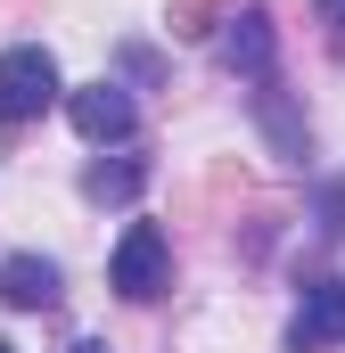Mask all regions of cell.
Instances as JSON below:
<instances>
[{"label": "cell", "instance_id": "obj_1", "mask_svg": "<svg viewBox=\"0 0 345 353\" xmlns=\"http://www.w3.org/2000/svg\"><path fill=\"white\" fill-rule=\"evenodd\" d=\"M132 304H148V296H165L172 288V247H165V230L157 222H132L124 239H115V271H107Z\"/></svg>", "mask_w": 345, "mask_h": 353}, {"label": "cell", "instance_id": "obj_2", "mask_svg": "<svg viewBox=\"0 0 345 353\" xmlns=\"http://www.w3.org/2000/svg\"><path fill=\"white\" fill-rule=\"evenodd\" d=\"M50 99H58V58H50V50L25 41V50L0 58V123H33Z\"/></svg>", "mask_w": 345, "mask_h": 353}, {"label": "cell", "instance_id": "obj_3", "mask_svg": "<svg viewBox=\"0 0 345 353\" xmlns=\"http://www.w3.org/2000/svg\"><path fill=\"white\" fill-rule=\"evenodd\" d=\"M288 345H296V353L345 345V288H337V279H313V288H304V312H296Z\"/></svg>", "mask_w": 345, "mask_h": 353}, {"label": "cell", "instance_id": "obj_4", "mask_svg": "<svg viewBox=\"0 0 345 353\" xmlns=\"http://www.w3.org/2000/svg\"><path fill=\"white\" fill-rule=\"evenodd\" d=\"M66 115H75L83 140H124V132H132V99H124L115 83H83L75 99H66Z\"/></svg>", "mask_w": 345, "mask_h": 353}, {"label": "cell", "instance_id": "obj_5", "mask_svg": "<svg viewBox=\"0 0 345 353\" xmlns=\"http://www.w3.org/2000/svg\"><path fill=\"white\" fill-rule=\"evenodd\" d=\"M0 304H17V312H50V304H58V263H41V255H8V263H0Z\"/></svg>", "mask_w": 345, "mask_h": 353}, {"label": "cell", "instance_id": "obj_6", "mask_svg": "<svg viewBox=\"0 0 345 353\" xmlns=\"http://www.w3.org/2000/svg\"><path fill=\"white\" fill-rule=\"evenodd\" d=\"M222 58H230V66H239V74H271V17H263V8H239V17H230V41H222Z\"/></svg>", "mask_w": 345, "mask_h": 353}, {"label": "cell", "instance_id": "obj_7", "mask_svg": "<svg viewBox=\"0 0 345 353\" xmlns=\"http://www.w3.org/2000/svg\"><path fill=\"white\" fill-rule=\"evenodd\" d=\"M140 189H148V165H140V157H115V165H90V173H83L90 205H132Z\"/></svg>", "mask_w": 345, "mask_h": 353}, {"label": "cell", "instance_id": "obj_8", "mask_svg": "<svg viewBox=\"0 0 345 353\" xmlns=\"http://www.w3.org/2000/svg\"><path fill=\"white\" fill-rule=\"evenodd\" d=\"M239 17V0H165V25H172V41H206L214 25H230Z\"/></svg>", "mask_w": 345, "mask_h": 353}, {"label": "cell", "instance_id": "obj_9", "mask_svg": "<svg viewBox=\"0 0 345 353\" xmlns=\"http://www.w3.org/2000/svg\"><path fill=\"white\" fill-rule=\"evenodd\" d=\"M255 115H263V132L279 140V157H304V123H296V107L279 99V83L263 74V90H255Z\"/></svg>", "mask_w": 345, "mask_h": 353}, {"label": "cell", "instance_id": "obj_10", "mask_svg": "<svg viewBox=\"0 0 345 353\" xmlns=\"http://www.w3.org/2000/svg\"><path fill=\"white\" fill-rule=\"evenodd\" d=\"M321 230H329V239H345V181L321 197Z\"/></svg>", "mask_w": 345, "mask_h": 353}, {"label": "cell", "instance_id": "obj_11", "mask_svg": "<svg viewBox=\"0 0 345 353\" xmlns=\"http://www.w3.org/2000/svg\"><path fill=\"white\" fill-rule=\"evenodd\" d=\"M321 17H329V25H345V0H321Z\"/></svg>", "mask_w": 345, "mask_h": 353}, {"label": "cell", "instance_id": "obj_12", "mask_svg": "<svg viewBox=\"0 0 345 353\" xmlns=\"http://www.w3.org/2000/svg\"><path fill=\"white\" fill-rule=\"evenodd\" d=\"M75 353H107V345H99V337H83V345H75Z\"/></svg>", "mask_w": 345, "mask_h": 353}, {"label": "cell", "instance_id": "obj_13", "mask_svg": "<svg viewBox=\"0 0 345 353\" xmlns=\"http://www.w3.org/2000/svg\"><path fill=\"white\" fill-rule=\"evenodd\" d=\"M0 353H8V345H0Z\"/></svg>", "mask_w": 345, "mask_h": 353}]
</instances>
